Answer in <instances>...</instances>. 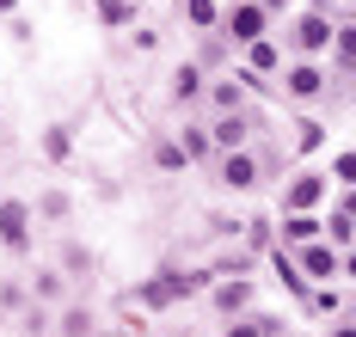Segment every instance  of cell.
Instances as JSON below:
<instances>
[{
  "label": "cell",
  "mask_w": 356,
  "mask_h": 337,
  "mask_svg": "<svg viewBox=\"0 0 356 337\" xmlns=\"http://www.w3.org/2000/svg\"><path fill=\"white\" fill-rule=\"evenodd\" d=\"M0 233H6V245H25V209H19V202L0 209Z\"/></svg>",
  "instance_id": "obj_1"
},
{
  "label": "cell",
  "mask_w": 356,
  "mask_h": 337,
  "mask_svg": "<svg viewBox=\"0 0 356 337\" xmlns=\"http://www.w3.org/2000/svg\"><path fill=\"white\" fill-rule=\"evenodd\" d=\"M314 196H320V178H301V184H295V196H289V202H295V209H307V202H314Z\"/></svg>",
  "instance_id": "obj_2"
},
{
  "label": "cell",
  "mask_w": 356,
  "mask_h": 337,
  "mask_svg": "<svg viewBox=\"0 0 356 337\" xmlns=\"http://www.w3.org/2000/svg\"><path fill=\"white\" fill-rule=\"evenodd\" d=\"M301 43H307V49H320V43H325V25H320V19H301Z\"/></svg>",
  "instance_id": "obj_3"
},
{
  "label": "cell",
  "mask_w": 356,
  "mask_h": 337,
  "mask_svg": "<svg viewBox=\"0 0 356 337\" xmlns=\"http://www.w3.org/2000/svg\"><path fill=\"white\" fill-rule=\"evenodd\" d=\"M289 86H295V92H301V98H307V92H320V74H307V68H301V74L289 80Z\"/></svg>",
  "instance_id": "obj_4"
},
{
  "label": "cell",
  "mask_w": 356,
  "mask_h": 337,
  "mask_svg": "<svg viewBox=\"0 0 356 337\" xmlns=\"http://www.w3.org/2000/svg\"><path fill=\"white\" fill-rule=\"evenodd\" d=\"M105 19L117 25V19H129V0H105Z\"/></svg>",
  "instance_id": "obj_5"
},
{
  "label": "cell",
  "mask_w": 356,
  "mask_h": 337,
  "mask_svg": "<svg viewBox=\"0 0 356 337\" xmlns=\"http://www.w3.org/2000/svg\"><path fill=\"white\" fill-rule=\"evenodd\" d=\"M270 325H234V337H264Z\"/></svg>",
  "instance_id": "obj_6"
},
{
  "label": "cell",
  "mask_w": 356,
  "mask_h": 337,
  "mask_svg": "<svg viewBox=\"0 0 356 337\" xmlns=\"http://www.w3.org/2000/svg\"><path fill=\"white\" fill-rule=\"evenodd\" d=\"M338 337H356V331H338Z\"/></svg>",
  "instance_id": "obj_7"
}]
</instances>
